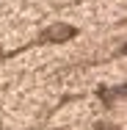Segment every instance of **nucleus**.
I'll return each instance as SVG.
<instances>
[{
	"mask_svg": "<svg viewBox=\"0 0 127 130\" xmlns=\"http://www.w3.org/2000/svg\"><path fill=\"white\" fill-rule=\"evenodd\" d=\"M77 30L72 25H66V22H55V25H50L44 33H42V42H50V44H55V42H66V39H72Z\"/></svg>",
	"mask_w": 127,
	"mask_h": 130,
	"instance_id": "f257e3e1",
	"label": "nucleus"
},
{
	"mask_svg": "<svg viewBox=\"0 0 127 130\" xmlns=\"http://www.w3.org/2000/svg\"><path fill=\"white\" fill-rule=\"evenodd\" d=\"M97 130H119V127H113V125H100Z\"/></svg>",
	"mask_w": 127,
	"mask_h": 130,
	"instance_id": "f03ea898",
	"label": "nucleus"
}]
</instances>
